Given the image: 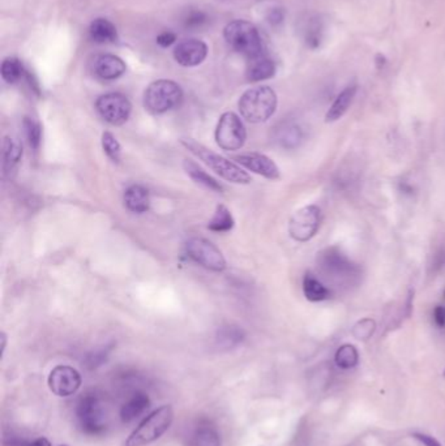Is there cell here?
I'll return each mask as SVG.
<instances>
[{"instance_id": "cell-1", "label": "cell", "mask_w": 445, "mask_h": 446, "mask_svg": "<svg viewBox=\"0 0 445 446\" xmlns=\"http://www.w3.org/2000/svg\"><path fill=\"white\" fill-rule=\"evenodd\" d=\"M240 115L250 123H264L276 113L277 95L269 86L252 88L240 97Z\"/></svg>"}, {"instance_id": "cell-2", "label": "cell", "mask_w": 445, "mask_h": 446, "mask_svg": "<svg viewBox=\"0 0 445 446\" xmlns=\"http://www.w3.org/2000/svg\"><path fill=\"white\" fill-rule=\"evenodd\" d=\"M223 37L232 50L245 55L248 61L265 54L260 33L254 24L234 20L226 25Z\"/></svg>"}, {"instance_id": "cell-3", "label": "cell", "mask_w": 445, "mask_h": 446, "mask_svg": "<svg viewBox=\"0 0 445 446\" xmlns=\"http://www.w3.org/2000/svg\"><path fill=\"white\" fill-rule=\"evenodd\" d=\"M182 144L225 180L235 183V185H248L251 182V177L245 170L240 169L238 165L223 158L220 154L212 152L210 149L201 145L198 141L192 139H182Z\"/></svg>"}, {"instance_id": "cell-4", "label": "cell", "mask_w": 445, "mask_h": 446, "mask_svg": "<svg viewBox=\"0 0 445 446\" xmlns=\"http://www.w3.org/2000/svg\"><path fill=\"white\" fill-rule=\"evenodd\" d=\"M174 420V411L170 405L157 408L149 416H146L143 423L132 432L126 441V446H145L160 439L165 432H168Z\"/></svg>"}, {"instance_id": "cell-5", "label": "cell", "mask_w": 445, "mask_h": 446, "mask_svg": "<svg viewBox=\"0 0 445 446\" xmlns=\"http://www.w3.org/2000/svg\"><path fill=\"white\" fill-rule=\"evenodd\" d=\"M182 100L183 90L173 80H157L144 93V106L149 113L157 115L178 108Z\"/></svg>"}, {"instance_id": "cell-6", "label": "cell", "mask_w": 445, "mask_h": 446, "mask_svg": "<svg viewBox=\"0 0 445 446\" xmlns=\"http://www.w3.org/2000/svg\"><path fill=\"white\" fill-rule=\"evenodd\" d=\"M246 140V127L240 118L231 111L222 114L215 128L217 145L226 152H234L245 147Z\"/></svg>"}, {"instance_id": "cell-7", "label": "cell", "mask_w": 445, "mask_h": 446, "mask_svg": "<svg viewBox=\"0 0 445 446\" xmlns=\"http://www.w3.org/2000/svg\"><path fill=\"white\" fill-rule=\"evenodd\" d=\"M77 420L88 435H100L106 430V411L97 394H86L77 406Z\"/></svg>"}, {"instance_id": "cell-8", "label": "cell", "mask_w": 445, "mask_h": 446, "mask_svg": "<svg viewBox=\"0 0 445 446\" xmlns=\"http://www.w3.org/2000/svg\"><path fill=\"white\" fill-rule=\"evenodd\" d=\"M188 257L198 262L203 268L212 271H222L226 268V260L217 247L204 238H192L185 243Z\"/></svg>"}, {"instance_id": "cell-9", "label": "cell", "mask_w": 445, "mask_h": 446, "mask_svg": "<svg viewBox=\"0 0 445 446\" xmlns=\"http://www.w3.org/2000/svg\"><path fill=\"white\" fill-rule=\"evenodd\" d=\"M322 223V210L316 205H308L297 210L289 222V234L294 240L306 243L314 238Z\"/></svg>"}, {"instance_id": "cell-10", "label": "cell", "mask_w": 445, "mask_h": 446, "mask_svg": "<svg viewBox=\"0 0 445 446\" xmlns=\"http://www.w3.org/2000/svg\"><path fill=\"white\" fill-rule=\"evenodd\" d=\"M101 118L111 125H122L130 119L132 105L122 93H108L96 102Z\"/></svg>"}, {"instance_id": "cell-11", "label": "cell", "mask_w": 445, "mask_h": 446, "mask_svg": "<svg viewBox=\"0 0 445 446\" xmlns=\"http://www.w3.org/2000/svg\"><path fill=\"white\" fill-rule=\"evenodd\" d=\"M81 383L83 380L78 370L69 365H56L47 378L50 390L58 397H69L76 394Z\"/></svg>"}, {"instance_id": "cell-12", "label": "cell", "mask_w": 445, "mask_h": 446, "mask_svg": "<svg viewBox=\"0 0 445 446\" xmlns=\"http://www.w3.org/2000/svg\"><path fill=\"white\" fill-rule=\"evenodd\" d=\"M208 46L200 39H185L174 50V59L183 67H196L207 59Z\"/></svg>"}, {"instance_id": "cell-13", "label": "cell", "mask_w": 445, "mask_h": 446, "mask_svg": "<svg viewBox=\"0 0 445 446\" xmlns=\"http://www.w3.org/2000/svg\"><path fill=\"white\" fill-rule=\"evenodd\" d=\"M240 166L270 180L280 179V169L269 157L260 153L240 154L234 158Z\"/></svg>"}, {"instance_id": "cell-14", "label": "cell", "mask_w": 445, "mask_h": 446, "mask_svg": "<svg viewBox=\"0 0 445 446\" xmlns=\"http://www.w3.org/2000/svg\"><path fill=\"white\" fill-rule=\"evenodd\" d=\"M92 70L101 80H116L123 76L127 66L119 56L113 54L96 55L92 59Z\"/></svg>"}, {"instance_id": "cell-15", "label": "cell", "mask_w": 445, "mask_h": 446, "mask_svg": "<svg viewBox=\"0 0 445 446\" xmlns=\"http://www.w3.org/2000/svg\"><path fill=\"white\" fill-rule=\"evenodd\" d=\"M320 265L332 277H349L353 273V264L336 248H328L320 256Z\"/></svg>"}, {"instance_id": "cell-16", "label": "cell", "mask_w": 445, "mask_h": 446, "mask_svg": "<svg viewBox=\"0 0 445 446\" xmlns=\"http://www.w3.org/2000/svg\"><path fill=\"white\" fill-rule=\"evenodd\" d=\"M276 75V64L267 55L250 59L247 64L246 76L251 83L268 80Z\"/></svg>"}, {"instance_id": "cell-17", "label": "cell", "mask_w": 445, "mask_h": 446, "mask_svg": "<svg viewBox=\"0 0 445 446\" xmlns=\"http://www.w3.org/2000/svg\"><path fill=\"white\" fill-rule=\"evenodd\" d=\"M124 205L132 213H146L150 208L149 191L143 185H130L124 192Z\"/></svg>"}, {"instance_id": "cell-18", "label": "cell", "mask_w": 445, "mask_h": 446, "mask_svg": "<svg viewBox=\"0 0 445 446\" xmlns=\"http://www.w3.org/2000/svg\"><path fill=\"white\" fill-rule=\"evenodd\" d=\"M187 446H221V436L213 425L201 423L190 433Z\"/></svg>"}, {"instance_id": "cell-19", "label": "cell", "mask_w": 445, "mask_h": 446, "mask_svg": "<svg viewBox=\"0 0 445 446\" xmlns=\"http://www.w3.org/2000/svg\"><path fill=\"white\" fill-rule=\"evenodd\" d=\"M150 406V400L145 393H136L121 408V419L123 423H131L143 415Z\"/></svg>"}, {"instance_id": "cell-20", "label": "cell", "mask_w": 445, "mask_h": 446, "mask_svg": "<svg viewBox=\"0 0 445 446\" xmlns=\"http://www.w3.org/2000/svg\"><path fill=\"white\" fill-rule=\"evenodd\" d=\"M355 94H357V86L355 85L347 86L346 89L339 93L337 98L332 103V106H330L327 115H325V122L332 123V122H336V120L341 119L342 116L345 115L346 111L349 110L352 102H353Z\"/></svg>"}, {"instance_id": "cell-21", "label": "cell", "mask_w": 445, "mask_h": 446, "mask_svg": "<svg viewBox=\"0 0 445 446\" xmlns=\"http://www.w3.org/2000/svg\"><path fill=\"white\" fill-rule=\"evenodd\" d=\"M1 157H3V172L6 175V174H9L11 171H14L16 166L19 165V162L21 161L23 147H21L20 141L6 136L3 139Z\"/></svg>"}, {"instance_id": "cell-22", "label": "cell", "mask_w": 445, "mask_h": 446, "mask_svg": "<svg viewBox=\"0 0 445 446\" xmlns=\"http://www.w3.org/2000/svg\"><path fill=\"white\" fill-rule=\"evenodd\" d=\"M183 167H185L187 175L191 177L195 183L203 185V187H205L210 191H215V192H223L222 185H220L215 177H210L208 172H205V170L201 169L198 163H195L191 160H185Z\"/></svg>"}, {"instance_id": "cell-23", "label": "cell", "mask_w": 445, "mask_h": 446, "mask_svg": "<svg viewBox=\"0 0 445 446\" xmlns=\"http://www.w3.org/2000/svg\"><path fill=\"white\" fill-rule=\"evenodd\" d=\"M89 34L96 43H116L118 41L116 25L106 19H96L91 24Z\"/></svg>"}, {"instance_id": "cell-24", "label": "cell", "mask_w": 445, "mask_h": 446, "mask_svg": "<svg viewBox=\"0 0 445 446\" xmlns=\"http://www.w3.org/2000/svg\"><path fill=\"white\" fill-rule=\"evenodd\" d=\"M303 293L306 299L314 303L329 299L332 295L329 289L322 285V282L311 273H306V276L303 278Z\"/></svg>"}, {"instance_id": "cell-25", "label": "cell", "mask_w": 445, "mask_h": 446, "mask_svg": "<svg viewBox=\"0 0 445 446\" xmlns=\"http://www.w3.org/2000/svg\"><path fill=\"white\" fill-rule=\"evenodd\" d=\"M246 338V333L243 329H240L239 326L234 325H227L221 328L217 333V343L218 346L222 348H234L239 346Z\"/></svg>"}, {"instance_id": "cell-26", "label": "cell", "mask_w": 445, "mask_h": 446, "mask_svg": "<svg viewBox=\"0 0 445 446\" xmlns=\"http://www.w3.org/2000/svg\"><path fill=\"white\" fill-rule=\"evenodd\" d=\"M303 140V132L295 124H286L277 132V141L285 149H295Z\"/></svg>"}, {"instance_id": "cell-27", "label": "cell", "mask_w": 445, "mask_h": 446, "mask_svg": "<svg viewBox=\"0 0 445 446\" xmlns=\"http://www.w3.org/2000/svg\"><path fill=\"white\" fill-rule=\"evenodd\" d=\"M234 227V218L231 212L225 205H218L215 208V216L208 223V229L215 232H227Z\"/></svg>"}, {"instance_id": "cell-28", "label": "cell", "mask_w": 445, "mask_h": 446, "mask_svg": "<svg viewBox=\"0 0 445 446\" xmlns=\"http://www.w3.org/2000/svg\"><path fill=\"white\" fill-rule=\"evenodd\" d=\"M23 63L20 62V59H17L15 56H9L6 58L1 63V78L7 83V84H16L17 81H20L24 76Z\"/></svg>"}, {"instance_id": "cell-29", "label": "cell", "mask_w": 445, "mask_h": 446, "mask_svg": "<svg viewBox=\"0 0 445 446\" xmlns=\"http://www.w3.org/2000/svg\"><path fill=\"white\" fill-rule=\"evenodd\" d=\"M336 363L338 367L342 370H350L354 368L359 362V354L358 350L353 345H342L336 353Z\"/></svg>"}, {"instance_id": "cell-30", "label": "cell", "mask_w": 445, "mask_h": 446, "mask_svg": "<svg viewBox=\"0 0 445 446\" xmlns=\"http://www.w3.org/2000/svg\"><path fill=\"white\" fill-rule=\"evenodd\" d=\"M23 124L24 131H25V136L29 142V147L33 150H39L41 142H42V127H41V124L37 120L31 119V118H25Z\"/></svg>"}, {"instance_id": "cell-31", "label": "cell", "mask_w": 445, "mask_h": 446, "mask_svg": "<svg viewBox=\"0 0 445 446\" xmlns=\"http://www.w3.org/2000/svg\"><path fill=\"white\" fill-rule=\"evenodd\" d=\"M102 147L105 153L108 154V158L114 162L121 161V153L122 147L116 136L111 132H103L102 135Z\"/></svg>"}, {"instance_id": "cell-32", "label": "cell", "mask_w": 445, "mask_h": 446, "mask_svg": "<svg viewBox=\"0 0 445 446\" xmlns=\"http://www.w3.org/2000/svg\"><path fill=\"white\" fill-rule=\"evenodd\" d=\"M375 329H377V323L372 318H363L354 325L353 336L357 339L366 341L369 337H372Z\"/></svg>"}, {"instance_id": "cell-33", "label": "cell", "mask_w": 445, "mask_h": 446, "mask_svg": "<svg viewBox=\"0 0 445 446\" xmlns=\"http://www.w3.org/2000/svg\"><path fill=\"white\" fill-rule=\"evenodd\" d=\"M207 21L208 17L204 12L191 11L188 15L185 16V26L187 29H198V28H201L203 25H205Z\"/></svg>"}, {"instance_id": "cell-34", "label": "cell", "mask_w": 445, "mask_h": 446, "mask_svg": "<svg viewBox=\"0 0 445 446\" xmlns=\"http://www.w3.org/2000/svg\"><path fill=\"white\" fill-rule=\"evenodd\" d=\"M108 348H102V350H98V351H94L92 354L88 355L86 356V367L88 368H97V367H100L102 365L103 363L106 362V359H108Z\"/></svg>"}, {"instance_id": "cell-35", "label": "cell", "mask_w": 445, "mask_h": 446, "mask_svg": "<svg viewBox=\"0 0 445 446\" xmlns=\"http://www.w3.org/2000/svg\"><path fill=\"white\" fill-rule=\"evenodd\" d=\"M175 41H177V34L173 31H163L157 37V43L163 48L171 46L173 43H175Z\"/></svg>"}, {"instance_id": "cell-36", "label": "cell", "mask_w": 445, "mask_h": 446, "mask_svg": "<svg viewBox=\"0 0 445 446\" xmlns=\"http://www.w3.org/2000/svg\"><path fill=\"white\" fill-rule=\"evenodd\" d=\"M413 437H414L415 440H418V441L424 446H441V444L439 442L438 440L435 439L434 436L427 435V433L415 432V433H413Z\"/></svg>"}, {"instance_id": "cell-37", "label": "cell", "mask_w": 445, "mask_h": 446, "mask_svg": "<svg viewBox=\"0 0 445 446\" xmlns=\"http://www.w3.org/2000/svg\"><path fill=\"white\" fill-rule=\"evenodd\" d=\"M434 320L438 325L439 328H444L445 326V308L438 306L434 311Z\"/></svg>"}, {"instance_id": "cell-38", "label": "cell", "mask_w": 445, "mask_h": 446, "mask_svg": "<svg viewBox=\"0 0 445 446\" xmlns=\"http://www.w3.org/2000/svg\"><path fill=\"white\" fill-rule=\"evenodd\" d=\"M24 446H51V444L45 437H39V439L33 440V441H26Z\"/></svg>"}, {"instance_id": "cell-39", "label": "cell", "mask_w": 445, "mask_h": 446, "mask_svg": "<svg viewBox=\"0 0 445 446\" xmlns=\"http://www.w3.org/2000/svg\"><path fill=\"white\" fill-rule=\"evenodd\" d=\"M1 355L4 354V350H6V345H7V336L6 333H1Z\"/></svg>"}, {"instance_id": "cell-40", "label": "cell", "mask_w": 445, "mask_h": 446, "mask_svg": "<svg viewBox=\"0 0 445 446\" xmlns=\"http://www.w3.org/2000/svg\"><path fill=\"white\" fill-rule=\"evenodd\" d=\"M61 446H67V445H61Z\"/></svg>"}, {"instance_id": "cell-41", "label": "cell", "mask_w": 445, "mask_h": 446, "mask_svg": "<svg viewBox=\"0 0 445 446\" xmlns=\"http://www.w3.org/2000/svg\"><path fill=\"white\" fill-rule=\"evenodd\" d=\"M444 376H445V370H444Z\"/></svg>"}]
</instances>
